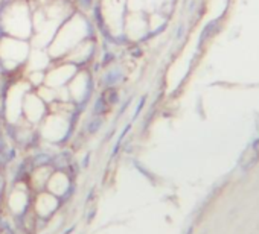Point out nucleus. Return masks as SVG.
<instances>
[{"mask_svg": "<svg viewBox=\"0 0 259 234\" xmlns=\"http://www.w3.org/2000/svg\"><path fill=\"white\" fill-rule=\"evenodd\" d=\"M28 93V88L22 84L13 87L10 91H8V96L5 99V112H7V117L14 122L19 119V115L22 112V105H23V99H25V94Z\"/></svg>", "mask_w": 259, "mask_h": 234, "instance_id": "obj_6", "label": "nucleus"}, {"mask_svg": "<svg viewBox=\"0 0 259 234\" xmlns=\"http://www.w3.org/2000/svg\"><path fill=\"white\" fill-rule=\"evenodd\" d=\"M29 56V44L16 37H7L0 41V58L4 63H11V66H17L25 63Z\"/></svg>", "mask_w": 259, "mask_h": 234, "instance_id": "obj_3", "label": "nucleus"}, {"mask_svg": "<svg viewBox=\"0 0 259 234\" xmlns=\"http://www.w3.org/2000/svg\"><path fill=\"white\" fill-rule=\"evenodd\" d=\"M93 52V43L89 41V40H84L81 41L79 44H76L67 55H69V61L72 64H78V63H82L85 61Z\"/></svg>", "mask_w": 259, "mask_h": 234, "instance_id": "obj_11", "label": "nucleus"}, {"mask_svg": "<svg viewBox=\"0 0 259 234\" xmlns=\"http://www.w3.org/2000/svg\"><path fill=\"white\" fill-rule=\"evenodd\" d=\"M89 31L87 22L75 16L69 22L63 25L60 31H57L55 37L51 41V55L54 56H61L64 53H69L76 44L85 40V34Z\"/></svg>", "mask_w": 259, "mask_h": 234, "instance_id": "obj_1", "label": "nucleus"}, {"mask_svg": "<svg viewBox=\"0 0 259 234\" xmlns=\"http://www.w3.org/2000/svg\"><path fill=\"white\" fill-rule=\"evenodd\" d=\"M29 81H31L32 84H35V85L43 84V82H45V75H43L41 72H38V70L31 72V75H29Z\"/></svg>", "mask_w": 259, "mask_h": 234, "instance_id": "obj_13", "label": "nucleus"}, {"mask_svg": "<svg viewBox=\"0 0 259 234\" xmlns=\"http://www.w3.org/2000/svg\"><path fill=\"white\" fill-rule=\"evenodd\" d=\"M76 73V67L75 64L69 63V64H64V66H60L54 70H51L48 75H45V82L48 87H52V88H61L64 85L69 84V81L75 76Z\"/></svg>", "mask_w": 259, "mask_h": 234, "instance_id": "obj_7", "label": "nucleus"}, {"mask_svg": "<svg viewBox=\"0 0 259 234\" xmlns=\"http://www.w3.org/2000/svg\"><path fill=\"white\" fill-rule=\"evenodd\" d=\"M67 91H69V97L73 99L75 102L85 99L89 91V75L84 72L75 73V76L67 84Z\"/></svg>", "mask_w": 259, "mask_h": 234, "instance_id": "obj_10", "label": "nucleus"}, {"mask_svg": "<svg viewBox=\"0 0 259 234\" xmlns=\"http://www.w3.org/2000/svg\"><path fill=\"white\" fill-rule=\"evenodd\" d=\"M150 25L145 23L144 17L141 13L135 11L133 14H130L128 17H125V22H123V32L133 40H141L147 29H148Z\"/></svg>", "mask_w": 259, "mask_h": 234, "instance_id": "obj_9", "label": "nucleus"}, {"mask_svg": "<svg viewBox=\"0 0 259 234\" xmlns=\"http://www.w3.org/2000/svg\"><path fill=\"white\" fill-rule=\"evenodd\" d=\"M49 190L54 192L55 195H61L67 190V186H69V181H67V177L64 173H51L49 177Z\"/></svg>", "mask_w": 259, "mask_h": 234, "instance_id": "obj_12", "label": "nucleus"}, {"mask_svg": "<svg viewBox=\"0 0 259 234\" xmlns=\"http://www.w3.org/2000/svg\"><path fill=\"white\" fill-rule=\"evenodd\" d=\"M22 111L25 112L29 122H38L45 114V102L37 93H26L22 105Z\"/></svg>", "mask_w": 259, "mask_h": 234, "instance_id": "obj_8", "label": "nucleus"}, {"mask_svg": "<svg viewBox=\"0 0 259 234\" xmlns=\"http://www.w3.org/2000/svg\"><path fill=\"white\" fill-rule=\"evenodd\" d=\"M4 28L8 35L25 40L31 35L32 22L29 17L28 7L25 4H14L11 8L5 11L4 16Z\"/></svg>", "mask_w": 259, "mask_h": 234, "instance_id": "obj_2", "label": "nucleus"}, {"mask_svg": "<svg viewBox=\"0 0 259 234\" xmlns=\"http://www.w3.org/2000/svg\"><path fill=\"white\" fill-rule=\"evenodd\" d=\"M69 128L67 124V115L63 111H55L52 115L46 117L43 124V134L49 140H58L61 139Z\"/></svg>", "mask_w": 259, "mask_h": 234, "instance_id": "obj_5", "label": "nucleus"}, {"mask_svg": "<svg viewBox=\"0 0 259 234\" xmlns=\"http://www.w3.org/2000/svg\"><path fill=\"white\" fill-rule=\"evenodd\" d=\"M102 17L113 34H120L125 22V0H104Z\"/></svg>", "mask_w": 259, "mask_h": 234, "instance_id": "obj_4", "label": "nucleus"}]
</instances>
